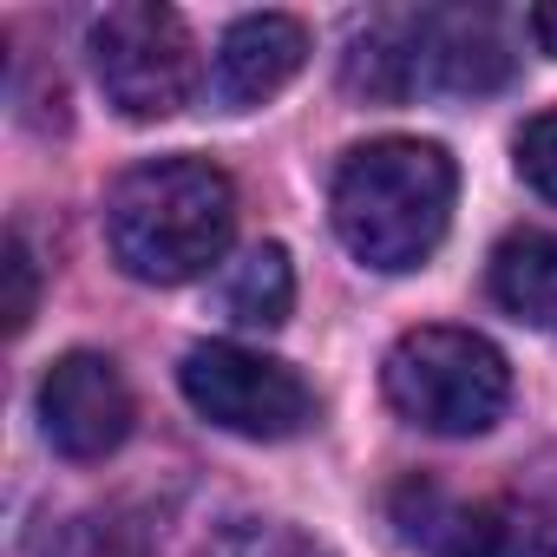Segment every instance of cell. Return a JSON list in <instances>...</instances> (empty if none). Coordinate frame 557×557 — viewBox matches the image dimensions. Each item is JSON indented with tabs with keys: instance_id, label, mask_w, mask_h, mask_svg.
Returning a JSON list of instances; mask_svg holds the SVG:
<instances>
[{
	"instance_id": "1",
	"label": "cell",
	"mask_w": 557,
	"mask_h": 557,
	"mask_svg": "<svg viewBox=\"0 0 557 557\" xmlns=\"http://www.w3.org/2000/svg\"><path fill=\"white\" fill-rule=\"evenodd\" d=\"M236 236V184L203 158H151L132 164L106 197V243L125 275L177 289L210 262H223Z\"/></svg>"
},
{
	"instance_id": "2",
	"label": "cell",
	"mask_w": 557,
	"mask_h": 557,
	"mask_svg": "<svg viewBox=\"0 0 557 557\" xmlns=\"http://www.w3.org/2000/svg\"><path fill=\"white\" fill-rule=\"evenodd\" d=\"M459 171L426 138H374L355 145L335 171V236L368 269H420L453 223Z\"/></svg>"
},
{
	"instance_id": "3",
	"label": "cell",
	"mask_w": 557,
	"mask_h": 557,
	"mask_svg": "<svg viewBox=\"0 0 557 557\" xmlns=\"http://www.w3.org/2000/svg\"><path fill=\"white\" fill-rule=\"evenodd\" d=\"M381 387L407 426L440 433V440H472V433L498 426V413L511 400V368L472 329H407L387 348Z\"/></svg>"
},
{
	"instance_id": "4",
	"label": "cell",
	"mask_w": 557,
	"mask_h": 557,
	"mask_svg": "<svg viewBox=\"0 0 557 557\" xmlns=\"http://www.w3.org/2000/svg\"><path fill=\"white\" fill-rule=\"evenodd\" d=\"M86 53H92V73L106 86V99L125 112V119H171L190 86H197V47H190V27L158 8V0H125V8H106L86 34Z\"/></svg>"
},
{
	"instance_id": "5",
	"label": "cell",
	"mask_w": 557,
	"mask_h": 557,
	"mask_svg": "<svg viewBox=\"0 0 557 557\" xmlns=\"http://www.w3.org/2000/svg\"><path fill=\"white\" fill-rule=\"evenodd\" d=\"M184 400L236 440H296L315 420V394L289 361H269L243 342H197L177 368Z\"/></svg>"
},
{
	"instance_id": "6",
	"label": "cell",
	"mask_w": 557,
	"mask_h": 557,
	"mask_svg": "<svg viewBox=\"0 0 557 557\" xmlns=\"http://www.w3.org/2000/svg\"><path fill=\"white\" fill-rule=\"evenodd\" d=\"M400 537L426 557H557V492H505L459 505L426 479L394 492Z\"/></svg>"
},
{
	"instance_id": "7",
	"label": "cell",
	"mask_w": 557,
	"mask_h": 557,
	"mask_svg": "<svg viewBox=\"0 0 557 557\" xmlns=\"http://www.w3.org/2000/svg\"><path fill=\"white\" fill-rule=\"evenodd\" d=\"M132 420H138L132 387H125V374L106 355L73 348V355H60L47 368V381H40V433H47L53 453H66V459H106V453L125 446Z\"/></svg>"
},
{
	"instance_id": "8",
	"label": "cell",
	"mask_w": 557,
	"mask_h": 557,
	"mask_svg": "<svg viewBox=\"0 0 557 557\" xmlns=\"http://www.w3.org/2000/svg\"><path fill=\"white\" fill-rule=\"evenodd\" d=\"M309 60V27L296 14H243L223 40H216V66H210V92L230 112H249L262 99H275Z\"/></svg>"
},
{
	"instance_id": "9",
	"label": "cell",
	"mask_w": 557,
	"mask_h": 557,
	"mask_svg": "<svg viewBox=\"0 0 557 557\" xmlns=\"http://www.w3.org/2000/svg\"><path fill=\"white\" fill-rule=\"evenodd\" d=\"M407 47L420 92H498L511 79V53L485 14H407Z\"/></svg>"
},
{
	"instance_id": "10",
	"label": "cell",
	"mask_w": 557,
	"mask_h": 557,
	"mask_svg": "<svg viewBox=\"0 0 557 557\" xmlns=\"http://www.w3.org/2000/svg\"><path fill=\"white\" fill-rule=\"evenodd\" d=\"M492 302L511 322L557 335V236L550 230H511L492 249Z\"/></svg>"
},
{
	"instance_id": "11",
	"label": "cell",
	"mask_w": 557,
	"mask_h": 557,
	"mask_svg": "<svg viewBox=\"0 0 557 557\" xmlns=\"http://www.w3.org/2000/svg\"><path fill=\"white\" fill-rule=\"evenodd\" d=\"M216 302L236 329H283L289 309H296V269H289V249L283 243H256L243 249L223 283H216Z\"/></svg>"
},
{
	"instance_id": "12",
	"label": "cell",
	"mask_w": 557,
	"mask_h": 557,
	"mask_svg": "<svg viewBox=\"0 0 557 557\" xmlns=\"http://www.w3.org/2000/svg\"><path fill=\"white\" fill-rule=\"evenodd\" d=\"M197 557H335V550L283 518H230L197 544Z\"/></svg>"
},
{
	"instance_id": "13",
	"label": "cell",
	"mask_w": 557,
	"mask_h": 557,
	"mask_svg": "<svg viewBox=\"0 0 557 557\" xmlns=\"http://www.w3.org/2000/svg\"><path fill=\"white\" fill-rule=\"evenodd\" d=\"M40 557H151V550H145V537H138L125 518L79 511V518H60V524L40 537Z\"/></svg>"
},
{
	"instance_id": "14",
	"label": "cell",
	"mask_w": 557,
	"mask_h": 557,
	"mask_svg": "<svg viewBox=\"0 0 557 557\" xmlns=\"http://www.w3.org/2000/svg\"><path fill=\"white\" fill-rule=\"evenodd\" d=\"M511 158H518V177H524L544 203H557V112L524 119V132H518Z\"/></svg>"
},
{
	"instance_id": "15",
	"label": "cell",
	"mask_w": 557,
	"mask_h": 557,
	"mask_svg": "<svg viewBox=\"0 0 557 557\" xmlns=\"http://www.w3.org/2000/svg\"><path fill=\"white\" fill-rule=\"evenodd\" d=\"M0 275H8V302H0V315H8V335H27L34 302H40V269H34V249H27L21 230L8 236V249H0Z\"/></svg>"
},
{
	"instance_id": "16",
	"label": "cell",
	"mask_w": 557,
	"mask_h": 557,
	"mask_svg": "<svg viewBox=\"0 0 557 557\" xmlns=\"http://www.w3.org/2000/svg\"><path fill=\"white\" fill-rule=\"evenodd\" d=\"M531 40L557 60V0H544V8H531Z\"/></svg>"
}]
</instances>
